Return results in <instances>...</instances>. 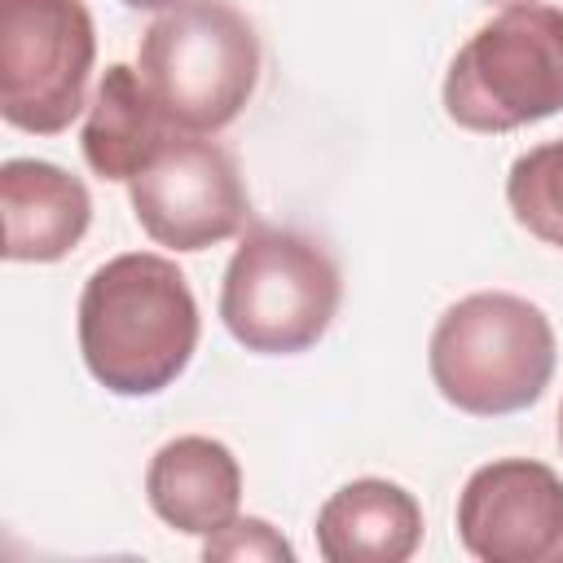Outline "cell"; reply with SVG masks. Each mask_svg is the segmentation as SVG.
Here are the masks:
<instances>
[{"label": "cell", "instance_id": "cell-1", "mask_svg": "<svg viewBox=\"0 0 563 563\" xmlns=\"http://www.w3.org/2000/svg\"><path fill=\"white\" fill-rule=\"evenodd\" d=\"M198 299L158 251H128L92 268L79 295V352L114 396L172 387L198 347Z\"/></svg>", "mask_w": 563, "mask_h": 563}, {"label": "cell", "instance_id": "cell-2", "mask_svg": "<svg viewBox=\"0 0 563 563\" xmlns=\"http://www.w3.org/2000/svg\"><path fill=\"white\" fill-rule=\"evenodd\" d=\"M554 361L559 343L550 317L510 290H475L444 308L427 347L435 391L471 418L537 405L554 378Z\"/></svg>", "mask_w": 563, "mask_h": 563}, {"label": "cell", "instance_id": "cell-3", "mask_svg": "<svg viewBox=\"0 0 563 563\" xmlns=\"http://www.w3.org/2000/svg\"><path fill=\"white\" fill-rule=\"evenodd\" d=\"M136 70L172 128L211 136L260 84V35L224 0H185L145 26Z\"/></svg>", "mask_w": 563, "mask_h": 563}, {"label": "cell", "instance_id": "cell-4", "mask_svg": "<svg viewBox=\"0 0 563 563\" xmlns=\"http://www.w3.org/2000/svg\"><path fill=\"white\" fill-rule=\"evenodd\" d=\"M339 299V264L317 238L277 224H251L224 268L220 321L246 352L295 356L330 330Z\"/></svg>", "mask_w": 563, "mask_h": 563}, {"label": "cell", "instance_id": "cell-5", "mask_svg": "<svg viewBox=\"0 0 563 563\" xmlns=\"http://www.w3.org/2000/svg\"><path fill=\"white\" fill-rule=\"evenodd\" d=\"M563 110V9L510 4L449 62L444 114L484 136L541 123Z\"/></svg>", "mask_w": 563, "mask_h": 563}, {"label": "cell", "instance_id": "cell-6", "mask_svg": "<svg viewBox=\"0 0 563 563\" xmlns=\"http://www.w3.org/2000/svg\"><path fill=\"white\" fill-rule=\"evenodd\" d=\"M97 31L84 0H0V114L31 136H57L84 110Z\"/></svg>", "mask_w": 563, "mask_h": 563}, {"label": "cell", "instance_id": "cell-7", "mask_svg": "<svg viewBox=\"0 0 563 563\" xmlns=\"http://www.w3.org/2000/svg\"><path fill=\"white\" fill-rule=\"evenodd\" d=\"M136 224L172 251H207L246 229L251 202L233 154L202 132H172L128 180Z\"/></svg>", "mask_w": 563, "mask_h": 563}, {"label": "cell", "instance_id": "cell-8", "mask_svg": "<svg viewBox=\"0 0 563 563\" xmlns=\"http://www.w3.org/2000/svg\"><path fill=\"white\" fill-rule=\"evenodd\" d=\"M457 541L479 563H563V479L537 457H497L457 493Z\"/></svg>", "mask_w": 563, "mask_h": 563}, {"label": "cell", "instance_id": "cell-9", "mask_svg": "<svg viewBox=\"0 0 563 563\" xmlns=\"http://www.w3.org/2000/svg\"><path fill=\"white\" fill-rule=\"evenodd\" d=\"M0 211H4L0 251L13 264L66 260L92 224L88 185L44 158H9L0 167Z\"/></svg>", "mask_w": 563, "mask_h": 563}, {"label": "cell", "instance_id": "cell-10", "mask_svg": "<svg viewBox=\"0 0 563 563\" xmlns=\"http://www.w3.org/2000/svg\"><path fill=\"white\" fill-rule=\"evenodd\" d=\"M145 497L167 528L211 537L238 519L242 466L233 449L211 435H176L150 457Z\"/></svg>", "mask_w": 563, "mask_h": 563}, {"label": "cell", "instance_id": "cell-11", "mask_svg": "<svg viewBox=\"0 0 563 563\" xmlns=\"http://www.w3.org/2000/svg\"><path fill=\"white\" fill-rule=\"evenodd\" d=\"M418 545L422 506L391 479H352L317 510V550L325 563H405Z\"/></svg>", "mask_w": 563, "mask_h": 563}, {"label": "cell", "instance_id": "cell-12", "mask_svg": "<svg viewBox=\"0 0 563 563\" xmlns=\"http://www.w3.org/2000/svg\"><path fill=\"white\" fill-rule=\"evenodd\" d=\"M172 132H180V128L167 123V114L150 97L141 70L123 66V62L106 66V75L88 101L84 132H79L88 167L101 180H132L163 150V141Z\"/></svg>", "mask_w": 563, "mask_h": 563}, {"label": "cell", "instance_id": "cell-13", "mask_svg": "<svg viewBox=\"0 0 563 563\" xmlns=\"http://www.w3.org/2000/svg\"><path fill=\"white\" fill-rule=\"evenodd\" d=\"M510 216L545 246L563 251V136L532 145L506 172Z\"/></svg>", "mask_w": 563, "mask_h": 563}, {"label": "cell", "instance_id": "cell-14", "mask_svg": "<svg viewBox=\"0 0 563 563\" xmlns=\"http://www.w3.org/2000/svg\"><path fill=\"white\" fill-rule=\"evenodd\" d=\"M202 559H251V563H290L295 545L268 519H233L229 528L202 537Z\"/></svg>", "mask_w": 563, "mask_h": 563}, {"label": "cell", "instance_id": "cell-15", "mask_svg": "<svg viewBox=\"0 0 563 563\" xmlns=\"http://www.w3.org/2000/svg\"><path fill=\"white\" fill-rule=\"evenodd\" d=\"M128 9H150V13H163V9H176V4H185V0H123Z\"/></svg>", "mask_w": 563, "mask_h": 563}, {"label": "cell", "instance_id": "cell-16", "mask_svg": "<svg viewBox=\"0 0 563 563\" xmlns=\"http://www.w3.org/2000/svg\"><path fill=\"white\" fill-rule=\"evenodd\" d=\"M488 4H537V0H488Z\"/></svg>", "mask_w": 563, "mask_h": 563}, {"label": "cell", "instance_id": "cell-17", "mask_svg": "<svg viewBox=\"0 0 563 563\" xmlns=\"http://www.w3.org/2000/svg\"><path fill=\"white\" fill-rule=\"evenodd\" d=\"M559 449H563V405H559Z\"/></svg>", "mask_w": 563, "mask_h": 563}]
</instances>
